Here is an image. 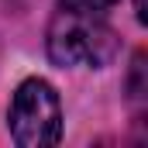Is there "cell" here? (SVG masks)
Wrapping results in <instances>:
<instances>
[{
  "label": "cell",
  "instance_id": "1",
  "mask_svg": "<svg viewBox=\"0 0 148 148\" xmlns=\"http://www.w3.org/2000/svg\"><path fill=\"white\" fill-rule=\"evenodd\" d=\"M117 55V31L103 14H79L59 7L48 24V59L55 66H86L103 69Z\"/></svg>",
  "mask_w": 148,
  "mask_h": 148
},
{
  "label": "cell",
  "instance_id": "2",
  "mask_svg": "<svg viewBox=\"0 0 148 148\" xmlns=\"http://www.w3.org/2000/svg\"><path fill=\"white\" fill-rule=\"evenodd\" d=\"M10 138L21 148H45L62 138V107L45 79H24L7 114Z\"/></svg>",
  "mask_w": 148,
  "mask_h": 148
},
{
  "label": "cell",
  "instance_id": "3",
  "mask_svg": "<svg viewBox=\"0 0 148 148\" xmlns=\"http://www.w3.org/2000/svg\"><path fill=\"white\" fill-rule=\"evenodd\" d=\"M117 0H59V7L79 10V14H107Z\"/></svg>",
  "mask_w": 148,
  "mask_h": 148
},
{
  "label": "cell",
  "instance_id": "4",
  "mask_svg": "<svg viewBox=\"0 0 148 148\" xmlns=\"http://www.w3.org/2000/svg\"><path fill=\"white\" fill-rule=\"evenodd\" d=\"M134 14H138V21H141V24L148 21V7H145V0H134Z\"/></svg>",
  "mask_w": 148,
  "mask_h": 148
}]
</instances>
